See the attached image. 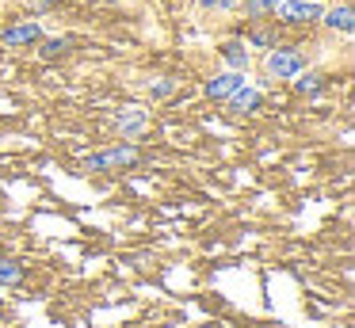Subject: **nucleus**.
<instances>
[{
  "instance_id": "obj_1",
  "label": "nucleus",
  "mask_w": 355,
  "mask_h": 328,
  "mask_svg": "<svg viewBox=\"0 0 355 328\" xmlns=\"http://www.w3.org/2000/svg\"><path fill=\"white\" fill-rule=\"evenodd\" d=\"M279 12H283L286 23H309V19H321L324 8L317 4V0H283Z\"/></svg>"
},
{
  "instance_id": "obj_2",
  "label": "nucleus",
  "mask_w": 355,
  "mask_h": 328,
  "mask_svg": "<svg viewBox=\"0 0 355 328\" xmlns=\"http://www.w3.org/2000/svg\"><path fill=\"white\" fill-rule=\"evenodd\" d=\"M268 69L275 76H298L302 73V53L298 50H271Z\"/></svg>"
},
{
  "instance_id": "obj_3",
  "label": "nucleus",
  "mask_w": 355,
  "mask_h": 328,
  "mask_svg": "<svg viewBox=\"0 0 355 328\" xmlns=\"http://www.w3.org/2000/svg\"><path fill=\"white\" fill-rule=\"evenodd\" d=\"M241 84H245V73H241V69H233V73H222V76H214V80L207 84V92L214 99H230L233 92L241 88Z\"/></svg>"
},
{
  "instance_id": "obj_4",
  "label": "nucleus",
  "mask_w": 355,
  "mask_h": 328,
  "mask_svg": "<svg viewBox=\"0 0 355 328\" xmlns=\"http://www.w3.org/2000/svg\"><path fill=\"white\" fill-rule=\"evenodd\" d=\"M39 38H42V31H39V23H31V19L4 31V42L8 46H31V42H39Z\"/></svg>"
},
{
  "instance_id": "obj_5",
  "label": "nucleus",
  "mask_w": 355,
  "mask_h": 328,
  "mask_svg": "<svg viewBox=\"0 0 355 328\" xmlns=\"http://www.w3.org/2000/svg\"><path fill=\"white\" fill-rule=\"evenodd\" d=\"M321 19L329 23L332 31H344V35H352V4H340V8H332V12H321Z\"/></svg>"
},
{
  "instance_id": "obj_6",
  "label": "nucleus",
  "mask_w": 355,
  "mask_h": 328,
  "mask_svg": "<svg viewBox=\"0 0 355 328\" xmlns=\"http://www.w3.org/2000/svg\"><path fill=\"white\" fill-rule=\"evenodd\" d=\"M233 111H256V107H260V92H256V88H248V84H241V88L237 92H233Z\"/></svg>"
},
{
  "instance_id": "obj_7",
  "label": "nucleus",
  "mask_w": 355,
  "mask_h": 328,
  "mask_svg": "<svg viewBox=\"0 0 355 328\" xmlns=\"http://www.w3.org/2000/svg\"><path fill=\"white\" fill-rule=\"evenodd\" d=\"M138 160V153L134 149H115V153H107V157H96V160H88L92 168H115V164H134Z\"/></svg>"
},
{
  "instance_id": "obj_8",
  "label": "nucleus",
  "mask_w": 355,
  "mask_h": 328,
  "mask_svg": "<svg viewBox=\"0 0 355 328\" xmlns=\"http://www.w3.org/2000/svg\"><path fill=\"white\" fill-rule=\"evenodd\" d=\"M222 58L230 61L233 69H245V65H248V50H245V46H241V42H230V46H225V50H222Z\"/></svg>"
},
{
  "instance_id": "obj_9",
  "label": "nucleus",
  "mask_w": 355,
  "mask_h": 328,
  "mask_svg": "<svg viewBox=\"0 0 355 328\" xmlns=\"http://www.w3.org/2000/svg\"><path fill=\"white\" fill-rule=\"evenodd\" d=\"M65 50H69V38H50V42L42 46V58H62Z\"/></svg>"
},
{
  "instance_id": "obj_10",
  "label": "nucleus",
  "mask_w": 355,
  "mask_h": 328,
  "mask_svg": "<svg viewBox=\"0 0 355 328\" xmlns=\"http://www.w3.org/2000/svg\"><path fill=\"white\" fill-rule=\"evenodd\" d=\"M321 80H324V76H317V73L302 76V80H298V92H302V96H306V92L313 96V92H321Z\"/></svg>"
},
{
  "instance_id": "obj_11",
  "label": "nucleus",
  "mask_w": 355,
  "mask_h": 328,
  "mask_svg": "<svg viewBox=\"0 0 355 328\" xmlns=\"http://www.w3.org/2000/svg\"><path fill=\"white\" fill-rule=\"evenodd\" d=\"M283 0H248V12L252 15H263V12H275Z\"/></svg>"
},
{
  "instance_id": "obj_12",
  "label": "nucleus",
  "mask_w": 355,
  "mask_h": 328,
  "mask_svg": "<svg viewBox=\"0 0 355 328\" xmlns=\"http://www.w3.org/2000/svg\"><path fill=\"white\" fill-rule=\"evenodd\" d=\"M19 275H24V271H19L12 259H4V264H0V282H19Z\"/></svg>"
},
{
  "instance_id": "obj_13",
  "label": "nucleus",
  "mask_w": 355,
  "mask_h": 328,
  "mask_svg": "<svg viewBox=\"0 0 355 328\" xmlns=\"http://www.w3.org/2000/svg\"><path fill=\"white\" fill-rule=\"evenodd\" d=\"M123 126V134H134V130H141V114H130L126 122H119Z\"/></svg>"
},
{
  "instance_id": "obj_14",
  "label": "nucleus",
  "mask_w": 355,
  "mask_h": 328,
  "mask_svg": "<svg viewBox=\"0 0 355 328\" xmlns=\"http://www.w3.org/2000/svg\"><path fill=\"white\" fill-rule=\"evenodd\" d=\"M202 4H207V8H233L237 0H202Z\"/></svg>"
}]
</instances>
